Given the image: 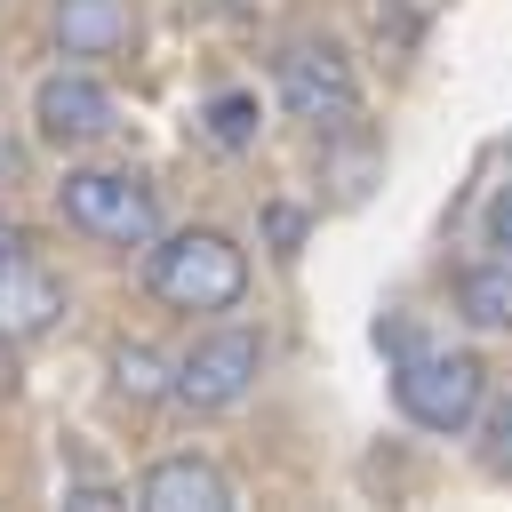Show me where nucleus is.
I'll return each instance as SVG.
<instances>
[{
	"label": "nucleus",
	"instance_id": "nucleus-1",
	"mask_svg": "<svg viewBox=\"0 0 512 512\" xmlns=\"http://www.w3.org/2000/svg\"><path fill=\"white\" fill-rule=\"evenodd\" d=\"M144 280H152V296L176 304V312H232V304L248 296V256H240L224 232L192 224V232H168V240L152 248Z\"/></svg>",
	"mask_w": 512,
	"mask_h": 512
},
{
	"label": "nucleus",
	"instance_id": "nucleus-2",
	"mask_svg": "<svg viewBox=\"0 0 512 512\" xmlns=\"http://www.w3.org/2000/svg\"><path fill=\"white\" fill-rule=\"evenodd\" d=\"M56 208H64L72 232L112 240V248L160 240V192H152L136 168H72V176L56 184Z\"/></svg>",
	"mask_w": 512,
	"mask_h": 512
},
{
	"label": "nucleus",
	"instance_id": "nucleus-3",
	"mask_svg": "<svg viewBox=\"0 0 512 512\" xmlns=\"http://www.w3.org/2000/svg\"><path fill=\"white\" fill-rule=\"evenodd\" d=\"M392 400H400V416L408 424H424V432H464L472 416H480V400H488V368L472 360V352H408L400 360V376H392Z\"/></svg>",
	"mask_w": 512,
	"mask_h": 512
},
{
	"label": "nucleus",
	"instance_id": "nucleus-4",
	"mask_svg": "<svg viewBox=\"0 0 512 512\" xmlns=\"http://www.w3.org/2000/svg\"><path fill=\"white\" fill-rule=\"evenodd\" d=\"M272 88H280L288 120H312V128H344V120L360 112V80H352L344 48H328V40H296V48H280Z\"/></svg>",
	"mask_w": 512,
	"mask_h": 512
},
{
	"label": "nucleus",
	"instance_id": "nucleus-5",
	"mask_svg": "<svg viewBox=\"0 0 512 512\" xmlns=\"http://www.w3.org/2000/svg\"><path fill=\"white\" fill-rule=\"evenodd\" d=\"M256 368H264V336H256V328H216V336H200V344L176 360V400H184L192 416H224V408L248 400Z\"/></svg>",
	"mask_w": 512,
	"mask_h": 512
},
{
	"label": "nucleus",
	"instance_id": "nucleus-6",
	"mask_svg": "<svg viewBox=\"0 0 512 512\" xmlns=\"http://www.w3.org/2000/svg\"><path fill=\"white\" fill-rule=\"evenodd\" d=\"M32 120H40L48 144H104V136L120 128V104H112V88L88 80V72H48V80L32 88Z\"/></svg>",
	"mask_w": 512,
	"mask_h": 512
},
{
	"label": "nucleus",
	"instance_id": "nucleus-7",
	"mask_svg": "<svg viewBox=\"0 0 512 512\" xmlns=\"http://www.w3.org/2000/svg\"><path fill=\"white\" fill-rule=\"evenodd\" d=\"M136 504L144 512H232V480L208 456H160L136 480Z\"/></svg>",
	"mask_w": 512,
	"mask_h": 512
},
{
	"label": "nucleus",
	"instance_id": "nucleus-8",
	"mask_svg": "<svg viewBox=\"0 0 512 512\" xmlns=\"http://www.w3.org/2000/svg\"><path fill=\"white\" fill-rule=\"evenodd\" d=\"M56 320H64V280L40 272V264L16 248V256L0 264V336L24 344V336H48Z\"/></svg>",
	"mask_w": 512,
	"mask_h": 512
},
{
	"label": "nucleus",
	"instance_id": "nucleus-9",
	"mask_svg": "<svg viewBox=\"0 0 512 512\" xmlns=\"http://www.w3.org/2000/svg\"><path fill=\"white\" fill-rule=\"evenodd\" d=\"M136 32L128 0H56V48L64 56H120Z\"/></svg>",
	"mask_w": 512,
	"mask_h": 512
},
{
	"label": "nucleus",
	"instance_id": "nucleus-10",
	"mask_svg": "<svg viewBox=\"0 0 512 512\" xmlns=\"http://www.w3.org/2000/svg\"><path fill=\"white\" fill-rule=\"evenodd\" d=\"M456 320L480 328V336H504L512 328V256H488L456 280Z\"/></svg>",
	"mask_w": 512,
	"mask_h": 512
},
{
	"label": "nucleus",
	"instance_id": "nucleus-11",
	"mask_svg": "<svg viewBox=\"0 0 512 512\" xmlns=\"http://www.w3.org/2000/svg\"><path fill=\"white\" fill-rule=\"evenodd\" d=\"M112 384H120L128 400H160V392H176V368H160L152 344H120V352H112Z\"/></svg>",
	"mask_w": 512,
	"mask_h": 512
},
{
	"label": "nucleus",
	"instance_id": "nucleus-12",
	"mask_svg": "<svg viewBox=\"0 0 512 512\" xmlns=\"http://www.w3.org/2000/svg\"><path fill=\"white\" fill-rule=\"evenodd\" d=\"M208 136H216V144H248V136H256V96H240V88L216 96V104H208Z\"/></svg>",
	"mask_w": 512,
	"mask_h": 512
},
{
	"label": "nucleus",
	"instance_id": "nucleus-13",
	"mask_svg": "<svg viewBox=\"0 0 512 512\" xmlns=\"http://www.w3.org/2000/svg\"><path fill=\"white\" fill-rule=\"evenodd\" d=\"M480 456H488V472H512V400L488 416V448Z\"/></svg>",
	"mask_w": 512,
	"mask_h": 512
},
{
	"label": "nucleus",
	"instance_id": "nucleus-14",
	"mask_svg": "<svg viewBox=\"0 0 512 512\" xmlns=\"http://www.w3.org/2000/svg\"><path fill=\"white\" fill-rule=\"evenodd\" d=\"M488 240L512 256V184H496V192H488Z\"/></svg>",
	"mask_w": 512,
	"mask_h": 512
},
{
	"label": "nucleus",
	"instance_id": "nucleus-15",
	"mask_svg": "<svg viewBox=\"0 0 512 512\" xmlns=\"http://www.w3.org/2000/svg\"><path fill=\"white\" fill-rule=\"evenodd\" d=\"M272 240H280V256H296V240H304V216H296V208H272Z\"/></svg>",
	"mask_w": 512,
	"mask_h": 512
},
{
	"label": "nucleus",
	"instance_id": "nucleus-16",
	"mask_svg": "<svg viewBox=\"0 0 512 512\" xmlns=\"http://www.w3.org/2000/svg\"><path fill=\"white\" fill-rule=\"evenodd\" d=\"M16 248H24V232H8V224H0V264H8Z\"/></svg>",
	"mask_w": 512,
	"mask_h": 512
}]
</instances>
